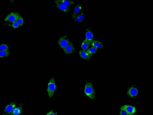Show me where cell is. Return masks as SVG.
Instances as JSON below:
<instances>
[{
  "label": "cell",
  "instance_id": "1",
  "mask_svg": "<svg viewBox=\"0 0 153 115\" xmlns=\"http://www.w3.org/2000/svg\"><path fill=\"white\" fill-rule=\"evenodd\" d=\"M56 88L55 79L53 77H52L48 83L47 90L48 96L50 98H52Z\"/></svg>",
  "mask_w": 153,
  "mask_h": 115
},
{
  "label": "cell",
  "instance_id": "18",
  "mask_svg": "<svg viewBox=\"0 0 153 115\" xmlns=\"http://www.w3.org/2000/svg\"><path fill=\"white\" fill-rule=\"evenodd\" d=\"M11 55V52L9 50L0 51V57L1 58L8 57Z\"/></svg>",
  "mask_w": 153,
  "mask_h": 115
},
{
  "label": "cell",
  "instance_id": "2",
  "mask_svg": "<svg viewBox=\"0 0 153 115\" xmlns=\"http://www.w3.org/2000/svg\"><path fill=\"white\" fill-rule=\"evenodd\" d=\"M140 92V88L136 85L129 87L127 91V95L131 98H136L139 95Z\"/></svg>",
  "mask_w": 153,
  "mask_h": 115
},
{
  "label": "cell",
  "instance_id": "21",
  "mask_svg": "<svg viewBox=\"0 0 153 115\" xmlns=\"http://www.w3.org/2000/svg\"><path fill=\"white\" fill-rule=\"evenodd\" d=\"M120 115H128L125 108V105L122 106L120 108Z\"/></svg>",
  "mask_w": 153,
  "mask_h": 115
},
{
  "label": "cell",
  "instance_id": "9",
  "mask_svg": "<svg viewBox=\"0 0 153 115\" xmlns=\"http://www.w3.org/2000/svg\"><path fill=\"white\" fill-rule=\"evenodd\" d=\"M63 50L64 53L66 55H69L73 53L75 51V48L74 44L71 42Z\"/></svg>",
  "mask_w": 153,
  "mask_h": 115
},
{
  "label": "cell",
  "instance_id": "3",
  "mask_svg": "<svg viewBox=\"0 0 153 115\" xmlns=\"http://www.w3.org/2000/svg\"><path fill=\"white\" fill-rule=\"evenodd\" d=\"M85 94L91 99H93L95 98L94 89L92 83L89 82H87L85 84L84 90Z\"/></svg>",
  "mask_w": 153,
  "mask_h": 115
},
{
  "label": "cell",
  "instance_id": "4",
  "mask_svg": "<svg viewBox=\"0 0 153 115\" xmlns=\"http://www.w3.org/2000/svg\"><path fill=\"white\" fill-rule=\"evenodd\" d=\"M71 42L66 35L60 37L57 41L58 45L63 50Z\"/></svg>",
  "mask_w": 153,
  "mask_h": 115
},
{
  "label": "cell",
  "instance_id": "14",
  "mask_svg": "<svg viewBox=\"0 0 153 115\" xmlns=\"http://www.w3.org/2000/svg\"><path fill=\"white\" fill-rule=\"evenodd\" d=\"M80 56L82 58L89 60H90L91 55L89 54L86 50H82L79 52Z\"/></svg>",
  "mask_w": 153,
  "mask_h": 115
},
{
  "label": "cell",
  "instance_id": "13",
  "mask_svg": "<svg viewBox=\"0 0 153 115\" xmlns=\"http://www.w3.org/2000/svg\"><path fill=\"white\" fill-rule=\"evenodd\" d=\"M90 45L92 47H94L97 49H102L104 48L103 44L100 41L93 40L91 42Z\"/></svg>",
  "mask_w": 153,
  "mask_h": 115
},
{
  "label": "cell",
  "instance_id": "7",
  "mask_svg": "<svg viewBox=\"0 0 153 115\" xmlns=\"http://www.w3.org/2000/svg\"><path fill=\"white\" fill-rule=\"evenodd\" d=\"M55 6L65 13H68L71 9L70 6H67L63 3L57 2L56 0L54 1Z\"/></svg>",
  "mask_w": 153,
  "mask_h": 115
},
{
  "label": "cell",
  "instance_id": "17",
  "mask_svg": "<svg viewBox=\"0 0 153 115\" xmlns=\"http://www.w3.org/2000/svg\"><path fill=\"white\" fill-rule=\"evenodd\" d=\"M56 0L57 2L63 3L68 6H70L71 5L75 3V2L74 1L70 0Z\"/></svg>",
  "mask_w": 153,
  "mask_h": 115
},
{
  "label": "cell",
  "instance_id": "15",
  "mask_svg": "<svg viewBox=\"0 0 153 115\" xmlns=\"http://www.w3.org/2000/svg\"><path fill=\"white\" fill-rule=\"evenodd\" d=\"M85 18V13L82 12L80 13L73 20L74 21L78 23L83 22Z\"/></svg>",
  "mask_w": 153,
  "mask_h": 115
},
{
  "label": "cell",
  "instance_id": "11",
  "mask_svg": "<svg viewBox=\"0 0 153 115\" xmlns=\"http://www.w3.org/2000/svg\"><path fill=\"white\" fill-rule=\"evenodd\" d=\"M82 8V6L78 4L75 7L71 19L72 20L80 13Z\"/></svg>",
  "mask_w": 153,
  "mask_h": 115
},
{
  "label": "cell",
  "instance_id": "6",
  "mask_svg": "<svg viewBox=\"0 0 153 115\" xmlns=\"http://www.w3.org/2000/svg\"><path fill=\"white\" fill-rule=\"evenodd\" d=\"M20 15L17 12H13L8 14L4 19L5 22H8L10 23H13L17 21Z\"/></svg>",
  "mask_w": 153,
  "mask_h": 115
},
{
  "label": "cell",
  "instance_id": "22",
  "mask_svg": "<svg viewBox=\"0 0 153 115\" xmlns=\"http://www.w3.org/2000/svg\"><path fill=\"white\" fill-rule=\"evenodd\" d=\"M17 22H18L19 26H22L23 24L24 21L23 18L20 16L18 19Z\"/></svg>",
  "mask_w": 153,
  "mask_h": 115
},
{
  "label": "cell",
  "instance_id": "16",
  "mask_svg": "<svg viewBox=\"0 0 153 115\" xmlns=\"http://www.w3.org/2000/svg\"><path fill=\"white\" fill-rule=\"evenodd\" d=\"M90 45V44L85 39L81 44V48L82 50H86L88 49Z\"/></svg>",
  "mask_w": 153,
  "mask_h": 115
},
{
  "label": "cell",
  "instance_id": "19",
  "mask_svg": "<svg viewBox=\"0 0 153 115\" xmlns=\"http://www.w3.org/2000/svg\"><path fill=\"white\" fill-rule=\"evenodd\" d=\"M97 49L94 47H92L87 49L86 51L91 55L95 54L97 52Z\"/></svg>",
  "mask_w": 153,
  "mask_h": 115
},
{
  "label": "cell",
  "instance_id": "8",
  "mask_svg": "<svg viewBox=\"0 0 153 115\" xmlns=\"http://www.w3.org/2000/svg\"><path fill=\"white\" fill-rule=\"evenodd\" d=\"M23 105L22 103H19L14 108L10 115H21L23 112Z\"/></svg>",
  "mask_w": 153,
  "mask_h": 115
},
{
  "label": "cell",
  "instance_id": "20",
  "mask_svg": "<svg viewBox=\"0 0 153 115\" xmlns=\"http://www.w3.org/2000/svg\"><path fill=\"white\" fill-rule=\"evenodd\" d=\"M0 51H4L9 50V48L8 45L4 43L1 44L0 45Z\"/></svg>",
  "mask_w": 153,
  "mask_h": 115
},
{
  "label": "cell",
  "instance_id": "5",
  "mask_svg": "<svg viewBox=\"0 0 153 115\" xmlns=\"http://www.w3.org/2000/svg\"><path fill=\"white\" fill-rule=\"evenodd\" d=\"M15 101L11 102L5 106L2 113L3 115H9L16 105Z\"/></svg>",
  "mask_w": 153,
  "mask_h": 115
},
{
  "label": "cell",
  "instance_id": "24",
  "mask_svg": "<svg viewBox=\"0 0 153 115\" xmlns=\"http://www.w3.org/2000/svg\"><path fill=\"white\" fill-rule=\"evenodd\" d=\"M47 115H57V113L56 112L52 110H51L47 114Z\"/></svg>",
  "mask_w": 153,
  "mask_h": 115
},
{
  "label": "cell",
  "instance_id": "10",
  "mask_svg": "<svg viewBox=\"0 0 153 115\" xmlns=\"http://www.w3.org/2000/svg\"><path fill=\"white\" fill-rule=\"evenodd\" d=\"M85 36V39L90 44L91 42L93 40V34L91 30L88 28L86 29Z\"/></svg>",
  "mask_w": 153,
  "mask_h": 115
},
{
  "label": "cell",
  "instance_id": "23",
  "mask_svg": "<svg viewBox=\"0 0 153 115\" xmlns=\"http://www.w3.org/2000/svg\"><path fill=\"white\" fill-rule=\"evenodd\" d=\"M10 25H12V27L14 28H17L19 26L17 21H16L13 22L12 23V24Z\"/></svg>",
  "mask_w": 153,
  "mask_h": 115
},
{
  "label": "cell",
  "instance_id": "12",
  "mask_svg": "<svg viewBox=\"0 0 153 115\" xmlns=\"http://www.w3.org/2000/svg\"><path fill=\"white\" fill-rule=\"evenodd\" d=\"M125 106L128 115H133L136 113V109L135 107L127 105Z\"/></svg>",
  "mask_w": 153,
  "mask_h": 115
}]
</instances>
